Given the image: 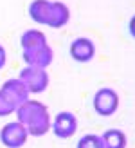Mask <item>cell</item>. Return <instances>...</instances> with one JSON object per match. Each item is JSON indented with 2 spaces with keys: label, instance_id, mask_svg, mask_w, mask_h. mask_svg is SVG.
I'll return each mask as SVG.
<instances>
[{
  "label": "cell",
  "instance_id": "1",
  "mask_svg": "<svg viewBox=\"0 0 135 148\" xmlns=\"http://www.w3.org/2000/svg\"><path fill=\"white\" fill-rule=\"evenodd\" d=\"M22 49L24 60L31 67L45 69L52 62V49L47 45V38L40 31H25L22 34Z\"/></svg>",
  "mask_w": 135,
  "mask_h": 148
},
{
  "label": "cell",
  "instance_id": "2",
  "mask_svg": "<svg viewBox=\"0 0 135 148\" xmlns=\"http://www.w3.org/2000/svg\"><path fill=\"white\" fill-rule=\"evenodd\" d=\"M20 123L27 127V134L31 136H43L50 127V119H49V112L47 107H43L40 101H25L16 108Z\"/></svg>",
  "mask_w": 135,
  "mask_h": 148
},
{
  "label": "cell",
  "instance_id": "3",
  "mask_svg": "<svg viewBox=\"0 0 135 148\" xmlns=\"http://www.w3.org/2000/svg\"><path fill=\"white\" fill-rule=\"evenodd\" d=\"M29 13L38 24L50 27H63L70 18V11L65 4L50 2V0H34L29 7Z\"/></svg>",
  "mask_w": 135,
  "mask_h": 148
},
{
  "label": "cell",
  "instance_id": "4",
  "mask_svg": "<svg viewBox=\"0 0 135 148\" xmlns=\"http://www.w3.org/2000/svg\"><path fill=\"white\" fill-rule=\"evenodd\" d=\"M20 81L25 85L27 92H43L49 85V76L45 69H40V67H27L20 72Z\"/></svg>",
  "mask_w": 135,
  "mask_h": 148
},
{
  "label": "cell",
  "instance_id": "5",
  "mask_svg": "<svg viewBox=\"0 0 135 148\" xmlns=\"http://www.w3.org/2000/svg\"><path fill=\"white\" fill-rule=\"evenodd\" d=\"M119 107V96L114 88H101L94 96V108L99 116H112Z\"/></svg>",
  "mask_w": 135,
  "mask_h": 148
},
{
  "label": "cell",
  "instance_id": "6",
  "mask_svg": "<svg viewBox=\"0 0 135 148\" xmlns=\"http://www.w3.org/2000/svg\"><path fill=\"white\" fill-rule=\"evenodd\" d=\"M0 141L7 148H20L27 141V130L22 123H7L0 132Z\"/></svg>",
  "mask_w": 135,
  "mask_h": 148
},
{
  "label": "cell",
  "instance_id": "7",
  "mask_svg": "<svg viewBox=\"0 0 135 148\" xmlns=\"http://www.w3.org/2000/svg\"><path fill=\"white\" fill-rule=\"evenodd\" d=\"M70 56L79 63H87L95 56V45L88 38H76L70 43Z\"/></svg>",
  "mask_w": 135,
  "mask_h": 148
},
{
  "label": "cell",
  "instance_id": "8",
  "mask_svg": "<svg viewBox=\"0 0 135 148\" xmlns=\"http://www.w3.org/2000/svg\"><path fill=\"white\" fill-rule=\"evenodd\" d=\"M52 128H54V134L58 137L69 139L74 132H76V128H78V119H76V116L70 114V112H61V114L56 116Z\"/></svg>",
  "mask_w": 135,
  "mask_h": 148
},
{
  "label": "cell",
  "instance_id": "9",
  "mask_svg": "<svg viewBox=\"0 0 135 148\" xmlns=\"http://www.w3.org/2000/svg\"><path fill=\"white\" fill-rule=\"evenodd\" d=\"M0 90H2L7 98L14 103V107H16V108L22 105V103L27 101V96H29L25 85L22 83L20 79H7L5 83L2 85V88H0Z\"/></svg>",
  "mask_w": 135,
  "mask_h": 148
},
{
  "label": "cell",
  "instance_id": "10",
  "mask_svg": "<svg viewBox=\"0 0 135 148\" xmlns=\"http://www.w3.org/2000/svg\"><path fill=\"white\" fill-rule=\"evenodd\" d=\"M101 141H103V148H124L126 146V136L121 130L112 128V130H106L101 136Z\"/></svg>",
  "mask_w": 135,
  "mask_h": 148
},
{
  "label": "cell",
  "instance_id": "11",
  "mask_svg": "<svg viewBox=\"0 0 135 148\" xmlns=\"http://www.w3.org/2000/svg\"><path fill=\"white\" fill-rule=\"evenodd\" d=\"M78 148H103V141H101L99 136L90 134V136H85V137L79 139Z\"/></svg>",
  "mask_w": 135,
  "mask_h": 148
},
{
  "label": "cell",
  "instance_id": "12",
  "mask_svg": "<svg viewBox=\"0 0 135 148\" xmlns=\"http://www.w3.org/2000/svg\"><path fill=\"white\" fill-rule=\"evenodd\" d=\"M16 110V107H14V103L7 98V96L0 90V116H7V114H11Z\"/></svg>",
  "mask_w": 135,
  "mask_h": 148
},
{
  "label": "cell",
  "instance_id": "13",
  "mask_svg": "<svg viewBox=\"0 0 135 148\" xmlns=\"http://www.w3.org/2000/svg\"><path fill=\"white\" fill-rule=\"evenodd\" d=\"M5 58H7V56H5V49L0 45V69L5 65Z\"/></svg>",
  "mask_w": 135,
  "mask_h": 148
},
{
  "label": "cell",
  "instance_id": "14",
  "mask_svg": "<svg viewBox=\"0 0 135 148\" xmlns=\"http://www.w3.org/2000/svg\"><path fill=\"white\" fill-rule=\"evenodd\" d=\"M130 33H132V34L135 36V16H133L132 20H130Z\"/></svg>",
  "mask_w": 135,
  "mask_h": 148
}]
</instances>
